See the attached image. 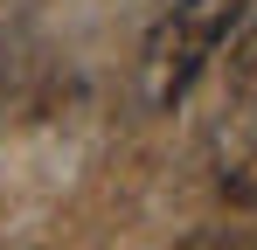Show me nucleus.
Returning a JSON list of instances; mask_svg holds the SVG:
<instances>
[{
	"instance_id": "1",
	"label": "nucleus",
	"mask_w": 257,
	"mask_h": 250,
	"mask_svg": "<svg viewBox=\"0 0 257 250\" xmlns=\"http://www.w3.org/2000/svg\"><path fill=\"white\" fill-rule=\"evenodd\" d=\"M236 21H243V0H174V14L146 42V97L153 104H174L195 83V70L229 42Z\"/></svg>"
},
{
	"instance_id": "2",
	"label": "nucleus",
	"mask_w": 257,
	"mask_h": 250,
	"mask_svg": "<svg viewBox=\"0 0 257 250\" xmlns=\"http://www.w3.org/2000/svg\"><path fill=\"white\" fill-rule=\"evenodd\" d=\"M222 202H236V208H257V153H250V160H236L229 174H222Z\"/></svg>"
}]
</instances>
